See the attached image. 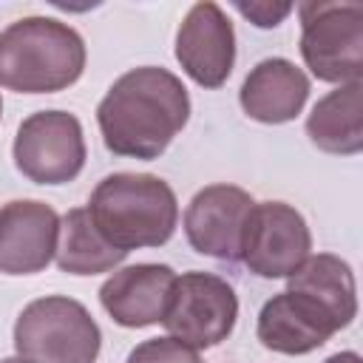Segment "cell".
<instances>
[{
    "mask_svg": "<svg viewBox=\"0 0 363 363\" xmlns=\"http://www.w3.org/2000/svg\"><path fill=\"white\" fill-rule=\"evenodd\" d=\"M187 119L190 96L184 82L156 65L122 74L96 105L105 147L113 156L145 162L159 159Z\"/></svg>",
    "mask_w": 363,
    "mask_h": 363,
    "instance_id": "6da1fadb",
    "label": "cell"
},
{
    "mask_svg": "<svg viewBox=\"0 0 363 363\" xmlns=\"http://www.w3.org/2000/svg\"><path fill=\"white\" fill-rule=\"evenodd\" d=\"M85 40L57 17H23L0 31V88L57 94L85 71Z\"/></svg>",
    "mask_w": 363,
    "mask_h": 363,
    "instance_id": "7a4b0ae2",
    "label": "cell"
},
{
    "mask_svg": "<svg viewBox=\"0 0 363 363\" xmlns=\"http://www.w3.org/2000/svg\"><path fill=\"white\" fill-rule=\"evenodd\" d=\"M88 213L105 241L122 252L162 247L179 224L173 187L150 173L105 176L88 199Z\"/></svg>",
    "mask_w": 363,
    "mask_h": 363,
    "instance_id": "3957f363",
    "label": "cell"
},
{
    "mask_svg": "<svg viewBox=\"0 0 363 363\" xmlns=\"http://www.w3.org/2000/svg\"><path fill=\"white\" fill-rule=\"evenodd\" d=\"M14 349L28 363H96L102 332L79 301L45 295L17 315Z\"/></svg>",
    "mask_w": 363,
    "mask_h": 363,
    "instance_id": "277c9868",
    "label": "cell"
},
{
    "mask_svg": "<svg viewBox=\"0 0 363 363\" xmlns=\"http://www.w3.org/2000/svg\"><path fill=\"white\" fill-rule=\"evenodd\" d=\"M301 57L320 82H363V3L306 0L298 6Z\"/></svg>",
    "mask_w": 363,
    "mask_h": 363,
    "instance_id": "5b68a950",
    "label": "cell"
},
{
    "mask_svg": "<svg viewBox=\"0 0 363 363\" xmlns=\"http://www.w3.org/2000/svg\"><path fill=\"white\" fill-rule=\"evenodd\" d=\"M238 318L235 289L213 272H182L176 275L167 312L162 318L170 337L190 349H210L230 337Z\"/></svg>",
    "mask_w": 363,
    "mask_h": 363,
    "instance_id": "8992f818",
    "label": "cell"
},
{
    "mask_svg": "<svg viewBox=\"0 0 363 363\" xmlns=\"http://www.w3.org/2000/svg\"><path fill=\"white\" fill-rule=\"evenodd\" d=\"M14 167L34 184L74 182L85 167L82 125L68 111H37L17 128Z\"/></svg>",
    "mask_w": 363,
    "mask_h": 363,
    "instance_id": "52a82bcc",
    "label": "cell"
},
{
    "mask_svg": "<svg viewBox=\"0 0 363 363\" xmlns=\"http://www.w3.org/2000/svg\"><path fill=\"white\" fill-rule=\"evenodd\" d=\"M312 252L306 218L286 201H255L244 227L241 261L258 278H286Z\"/></svg>",
    "mask_w": 363,
    "mask_h": 363,
    "instance_id": "ba28073f",
    "label": "cell"
},
{
    "mask_svg": "<svg viewBox=\"0 0 363 363\" xmlns=\"http://www.w3.org/2000/svg\"><path fill=\"white\" fill-rule=\"evenodd\" d=\"M255 199L235 184H207L201 187L184 210L187 244L218 261H241L244 227Z\"/></svg>",
    "mask_w": 363,
    "mask_h": 363,
    "instance_id": "9c48e42d",
    "label": "cell"
},
{
    "mask_svg": "<svg viewBox=\"0 0 363 363\" xmlns=\"http://www.w3.org/2000/svg\"><path fill=\"white\" fill-rule=\"evenodd\" d=\"M176 60L201 88H221L235 65V31L213 0L190 6L176 31Z\"/></svg>",
    "mask_w": 363,
    "mask_h": 363,
    "instance_id": "30bf717a",
    "label": "cell"
},
{
    "mask_svg": "<svg viewBox=\"0 0 363 363\" xmlns=\"http://www.w3.org/2000/svg\"><path fill=\"white\" fill-rule=\"evenodd\" d=\"M60 235V216L37 199H14L0 207V272L34 275L43 272Z\"/></svg>",
    "mask_w": 363,
    "mask_h": 363,
    "instance_id": "8fae6325",
    "label": "cell"
},
{
    "mask_svg": "<svg viewBox=\"0 0 363 363\" xmlns=\"http://www.w3.org/2000/svg\"><path fill=\"white\" fill-rule=\"evenodd\" d=\"M335 332H340V326L318 301L289 289L272 295L261 306L255 323L261 346L278 354H309Z\"/></svg>",
    "mask_w": 363,
    "mask_h": 363,
    "instance_id": "7c38bea8",
    "label": "cell"
},
{
    "mask_svg": "<svg viewBox=\"0 0 363 363\" xmlns=\"http://www.w3.org/2000/svg\"><path fill=\"white\" fill-rule=\"evenodd\" d=\"M173 284L176 272L167 264H130L99 286V303L125 329L153 326L167 312Z\"/></svg>",
    "mask_w": 363,
    "mask_h": 363,
    "instance_id": "4fadbf2b",
    "label": "cell"
},
{
    "mask_svg": "<svg viewBox=\"0 0 363 363\" xmlns=\"http://www.w3.org/2000/svg\"><path fill=\"white\" fill-rule=\"evenodd\" d=\"M309 99V77L286 57L261 60L241 82L238 102L244 113L264 125L292 122Z\"/></svg>",
    "mask_w": 363,
    "mask_h": 363,
    "instance_id": "5bb4252c",
    "label": "cell"
},
{
    "mask_svg": "<svg viewBox=\"0 0 363 363\" xmlns=\"http://www.w3.org/2000/svg\"><path fill=\"white\" fill-rule=\"evenodd\" d=\"M306 136L315 147L335 156L363 150V82H346L320 96L306 116Z\"/></svg>",
    "mask_w": 363,
    "mask_h": 363,
    "instance_id": "9a60e30c",
    "label": "cell"
},
{
    "mask_svg": "<svg viewBox=\"0 0 363 363\" xmlns=\"http://www.w3.org/2000/svg\"><path fill=\"white\" fill-rule=\"evenodd\" d=\"M286 289L318 301L340 329L357 315V284L352 267L332 252H309L306 261L286 275Z\"/></svg>",
    "mask_w": 363,
    "mask_h": 363,
    "instance_id": "2e32d148",
    "label": "cell"
},
{
    "mask_svg": "<svg viewBox=\"0 0 363 363\" xmlns=\"http://www.w3.org/2000/svg\"><path fill=\"white\" fill-rule=\"evenodd\" d=\"M57 267L71 275H99L119 267L128 252L105 241V235L91 221L88 207H74L60 218L57 235Z\"/></svg>",
    "mask_w": 363,
    "mask_h": 363,
    "instance_id": "e0dca14e",
    "label": "cell"
},
{
    "mask_svg": "<svg viewBox=\"0 0 363 363\" xmlns=\"http://www.w3.org/2000/svg\"><path fill=\"white\" fill-rule=\"evenodd\" d=\"M125 363H201V357L187 343L170 335H162V337H147L139 346H133Z\"/></svg>",
    "mask_w": 363,
    "mask_h": 363,
    "instance_id": "ac0fdd59",
    "label": "cell"
},
{
    "mask_svg": "<svg viewBox=\"0 0 363 363\" xmlns=\"http://www.w3.org/2000/svg\"><path fill=\"white\" fill-rule=\"evenodd\" d=\"M235 9L258 28H275L295 9L292 3H269V0H235Z\"/></svg>",
    "mask_w": 363,
    "mask_h": 363,
    "instance_id": "d6986e66",
    "label": "cell"
},
{
    "mask_svg": "<svg viewBox=\"0 0 363 363\" xmlns=\"http://www.w3.org/2000/svg\"><path fill=\"white\" fill-rule=\"evenodd\" d=\"M323 363H360V354L357 352H337V354L326 357Z\"/></svg>",
    "mask_w": 363,
    "mask_h": 363,
    "instance_id": "ffe728a7",
    "label": "cell"
},
{
    "mask_svg": "<svg viewBox=\"0 0 363 363\" xmlns=\"http://www.w3.org/2000/svg\"><path fill=\"white\" fill-rule=\"evenodd\" d=\"M0 363H28V360H23V357H20V354H17V357H3V360H0Z\"/></svg>",
    "mask_w": 363,
    "mask_h": 363,
    "instance_id": "44dd1931",
    "label": "cell"
},
{
    "mask_svg": "<svg viewBox=\"0 0 363 363\" xmlns=\"http://www.w3.org/2000/svg\"><path fill=\"white\" fill-rule=\"evenodd\" d=\"M0 113H3V99H0Z\"/></svg>",
    "mask_w": 363,
    "mask_h": 363,
    "instance_id": "7402d4cb",
    "label": "cell"
}]
</instances>
